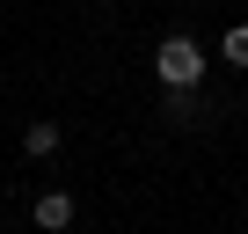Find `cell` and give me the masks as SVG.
I'll use <instances>...</instances> for the list:
<instances>
[{
    "instance_id": "cell-1",
    "label": "cell",
    "mask_w": 248,
    "mask_h": 234,
    "mask_svg": "<svg viewBox=\"0 0 248 234\" xmlns=\"http://www.w3.org/2000/svg\"><path fill=\"white\" fill-rule=\"evenodd\" d=\"M154 81L161 88H204V44L197 37H161L154 44Z\"/></svg>"
},
{
    "instance_id": "cell-2",
    "label": "cell",
    "mask_w": 248,
    "mask_h": 234,
    "mask_svg": "<svg viewBox=\"0 0 248 234\" xmlns=\"http://www.w3.org/2000/svg\"><path fill=\"white\" fill-rule=\"evenodd\" d=\"M30 219H37L44 234H66V227H73V190H37Z\"/></svg>"
},
{
    "instance_id": "cell-3",
    "label": "cell",
    "mask_w": 248,
    "mask_h": 234,
    "mask_svg": "<svg viewBox=\"0 0 248 234\" xmlns=\"http://www.w3.org/2000/svg\"><path fill=\"white\" fill-rule=\"evenodd\" d=\"M161 117L168 125H197L204 117V88H161Z\"/></svg>"
},
{
    "instance_id": "cell-4",
    "label": "cell",
    "mask_w": 248,
    "mask_h": 234,
    "mask_svg": "<svg viewBox=\"0 0 248 234\" xmlns=\"http://www.w3.org/2000/svg\"><path fill=\"white\" fill-rule=\"evenodd\" d=\"M59 139H66V132L51 125V117H37V125H22V154H37V161H44V154H59Z\"/></svg>"
},
{
    "instance_id": "cell-5",
    "label": "cell",
    "mask_w": 248,
    "mask_h": 234,
    "mask_svg": "<svg viewBox=\"0 0 248 234\" xmlns=\"http://www.w3.org/2000/svg\"><path fill=\"white\" fill-rule=\"evenodd\" d=\"M219 59H226V66H248V22H233V30L219 37Z\"/></svg>"
},
{
    "instance_id": "cell-6",
    "label": "cell",
    "mask_w": 248,
    "mask_h": 234,
    "mask_svg": "<svg viewBox=\"0 0 248 234\" xmlns=\"http://www.w3.org/2000/svg\"><path fill=\"white\" fill-rule=\"evenodd\" d=\"M241 227H248V205H241Z\"/></svg>"
}]
</instances>
